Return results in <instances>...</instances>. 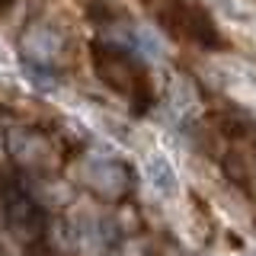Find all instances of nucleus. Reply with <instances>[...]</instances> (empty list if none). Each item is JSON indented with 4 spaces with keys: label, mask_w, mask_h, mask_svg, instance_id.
Listing matches in <instances>:
<instances>
[{
    "label": "nucleus",
    "mask_w": 256,
    "mask_h": 256,
    "mask_svg": "<svg viewBox=\"0 0 256 256\" xmlns=\"http://www.w3.org/2000/svg\"><path fill=\"white\" fill-rule=\"evenodd\" d=\"M20 48H22V54H26L32 64L52 68V64L61 58V52H64V38H61L52 26H45V22H36V26H29L26 32H22Z\"/></svg>",
    "instance_id": "f257e3e1"
},
{
    "label": "nucleus",
    "mask_w": 256,
    "mask_h": 256,
    "mask_svg": "<svg viewBox=\"0 0 256 256\" xmlns=\"http://www.w3.org/2000/svg\"><path fill=\"white\" fill-rule=\"evenodd\" d=\"M86 182L102 196H122L128 189V173L118 160H86Z\"/></svg>",
    "instance_id": "f03ea898"
},
{
    "label": "nucleus",
    "mask_w": 256,
    "mask_h": 256,
    "mask_svg": "<svg viewBox=\"0 0 256 256\" xmlns=\"http://www.w3.org/2000/svg\"><path fill=\"white\" fill-rule=\"evenodd\" d=\"M144 180H148V186L154 189L160 198H173L176 192H180L176 170H173V164L164 154H150L148 160H144Z\"/></svg>",
    "instance_id": "7ed1b4c3"
},
{
    "label": "nucleus",
    "mask_w": 256,
    "mask_h": 256,
    "mask_svg": "<svg viewBox=\"0 0 256 256\" xmlns=\"http://www.w3.org/2000/svg\"><path fill=\"white\" fill-rule=\"evenodd\" d=\"M10 150H13V157L20 160V164H42V157L48 154V144L42 134H36V132H26V128H16V132L10 134Z\"/></svg>",
    "instance_id": "20e7f679"
},
{
    "label": "nucleus",
    "mask_w": 256,
    "mask_h": 256,
    "mask_svg": "<svg viewBox=\"0 0 256 256\" xmlns=\"http://www.w3.org/2000/svg\"><path fill=\"white\" fill-rule=\"evenodd\" d=\"M132 48L141 54V58H148V61H160L164 52H166L164 38H160L150 26H132Z\"/></svg>",
    "instance_id": "39448f33"
},
{
    "label": "nucleus",
    "mask_w": 256,
    "mask_h": 256,
    "mask_svg": "<svg viewBox=\"0 0 256 256\" xmlns=\"http://www.w3.org/2000/svg\"><path fill=\"white\" fill-rule=\"evenodd\" d=\"M196 102H198V96L196 90L186 84V80H176V84L170 86V100H166V106H170V112L176 118H186L192 109H196Z\"/></svg>",
    "instance_id": "423d86ee"
},
{
    "label": "nucleus",
    "mask_w": 256,
    "mask_h": 256,
    "mask_svg": "<svg viewBox=\"0 0 256 256\" xmlns=\"http://www.w3.org/2000/svg\"><path fill=\"white\" fill-rule=\"evenodd\" d=\"M6 6H10V0H0V10H6Z\"/></svg>",
    "instance_id": "0eeeda50"
}]
</instances>
